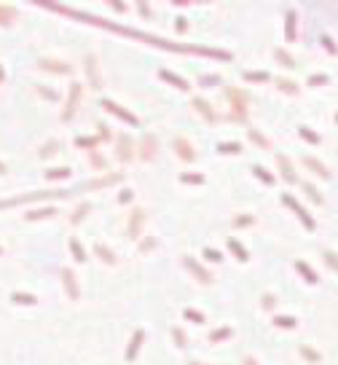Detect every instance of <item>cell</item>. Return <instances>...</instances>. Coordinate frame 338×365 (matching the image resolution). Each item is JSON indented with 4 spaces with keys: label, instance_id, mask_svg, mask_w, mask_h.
<instances>
[{
    "label": "cell",
    "instance_id": "cell-1",
    "mask_svg": "<svg viewBox=\"0 0 338 365\" xmlns=\"http://www.w3.org/2000/svg\"><path fill=\"white\" fill-rule=\"evenodd\" d=\"M78 97H81V83H73V94H70V102H67V110H62V118H73L76 105H78Z\"/></svg>",
    "mask_w": 338,
    "mask_h": 365
},
{
    "label": "cell",
    "instance_id": "cell-2",
    "mask_svg": "<svg viewBox=\"0 0 338 365\" xmlns=\"http://www.w3.org/2000/svg\"><path fill=\"white\" fill-rule=\"evenodd\" d=\"M102 107H105V110H110V113H116V116H121L124 118V121H131V124H137V118L134 116H131V113H124L121 110V107H118V105H113V102H102Z\"/></svg>",
    "mask_w": 338,
    "mask_h": 365
},
{
    "label": "cell",
    "instance_id": "cell-3",
    "mask_svg": "<svg viewBox=\"0 0 338 365\" xmlns=\"http://www.w3.org/2000/svg\"><path fill=\"white\" fill-rule=\"evenodd\" d=\"M142 336H145L142 330H134V341H131V346L127 349V360H134V357H137V352H140V341H142Z\"/></svg>",
    "mask_w": 338,
    "mask_h": 365
},
{
    "label": "cell",
    "instance_id": "cell-4",
    "mask_svg": "<svg viewBox=\"0 0 338 365\" xmlns=\"http://www.w3.org/2000/svg\"><path fill=\"white\" fill-rule=\"evenodd\" d=\"M62 277H65V285L70 287V295H73V298H78V287H76V277H73V271L65 269V271H62Z\"/></svg>",
    "mask_w": 338,
    "mask_h": 365
},
{
    "label": "cell",
    "instance_id": "cell-5",
    "mask_svg": "<svg viewBox=\"0 0 338 365\" xmlns=\"http://www.w3.org/2000/svg\"><path fill=\"white\" fill-rule=\"evenodd\" d=\"M41 67H51V70H56V73H70V65H67V62H65V65H62V62H51V59H41Z\"/></svg>",
    "mask_w": 338,
    "mask_h": 365
},
{
    "label": "cell",
    "instance_id": "cell-6",
    "mask_svg": "<svg viewBox=\"0 0 338 365\" xmlns=\"http://www.w3.org/2000/svg\"><path fill=\"white\" fill-rule=\"evenodd\" d=\"M97 255H102V261H105V263H116V255H113V250H105V244H97Z\"/></svg>",
    "mask_w": 338,
    "mask_h": 365
},
{
    "label": "cell",
    "instance_id": "cell-7",
    "mask_svg": "<svg viewBox=\"0 0 338 365\" xmlns=\"http://www.w3.org/2000/svg\"><path fill=\"white\" fill-rule=\"evenodd\" d=\"M175 145H177V148H180V156H182V158H185V161H191V158H193V156H196V153H193V151H191V148H188V142H185V140H182V137H180V140H177V142H175Z\"/></svg>",
    "mask_w": 338,
    "mask_h": 365
},
{
    "label": "cell",
    "instance_id": "cell-8",
    "mask_svg": "<svg viewBox=\"0 0 338 365\" xmlns=\"http://www.w3.org/2000/svg\"><path fill=\"white\" fill-rule=\"evenodd\" d=\"M70 247H73V253H76V261H86V253L81 250V242H78V239H70Z\"/></svg>",
    "mask_w": 338,
    "mask_h": 365
},
{
    "label": "cell",
    "instance_id": "cell-9",
    "mask_svg": "<svg viewBox=\"0 0 338 365\" xmlns=\"http://www.w3.org/2000/svg\"><path fill=\"white\" fill-rule=\"evenodd\" d=\"M11 298H14L16 304H30V306L35 304V295H22V293H14Z\"/></svg>",
    "mask_w": 338,
    "mask_h": 365
},
{
    "label": "cell",
    "instance_id": "cell-10",
    "mask_svg": "<svg viewBox=\"0 0 338 365\" xmlns=\"http://www.w3.org/2000/svg\"><path fill=\"white\" fill-rule=\"evenodd\" d=\"M142 218H145V212H142V209H137V212H134V220H131V226H129L131 234H137V226L142 223Z\"/></svg>",
    "mask_w": 338,
    "mask_h": 365
},
{
    "label": "cell",
    "instance_id": "cell-11",
    "mask_svg": "<svg viewBox=\"0 0 338 365\" xmlns=\"http://www.w3.org/2000/svg\"><path fill=\"white\" fill-rule=\"evenodd\" d=\"M121 158H131V142L127 145V140H121V153H118Z\"/></svg>",
    "mask_w": 338,
    "mask_h": 365
},
{
    "label": "cell",
    "instance_id": "cell-12",
    "mask_svg": "<svg viewBox=\"0 0 338 365\" xmlns=\"http://www.w3.org/2000/svg\"><path fill=\"white\" fill-rule=\"evenodd\" d=\"M67 175H70V169H51L49 178H51V180H56V178H67Z\"/></svg>",
    "mask_w": 338,
    "mask_h": 365
},
{
    "label": "cell",
    "instance_id": "cell-13",
    "mask_svg": "<svg viewBox=\"0 0 338 365\" xmlns=\"http://www.w3.org/2000/svg\"><path fill=\"white\" fill-rule=\"evenodd\" d=\"M83 212H89V204H81V207H78V212L73 215V220H76V223H78V220L83 218Z\"/></svg>",
    "mask_w": 338,
    "mask_h": 365
},
{
    "label": "cell",
    "instance_id": "cell-14",
    "mask_svg": "<svg viewBox=\"0 0 338 365\" xmlns=\"http://www.w3.org/2000/svg\"><path fill=\"white\" fill-rule=\"evenodd\" d=\"M185 317H188V319H199V322L204 319L202 314H199V312H191V309H185Z\"/></svg>",
    "mask_w": 338,
    "mask_h": 365
},
{
    "label": "cell",
    "instance_id": "cell-15",
    "mask_svg": "<svg viewBox=\"0 0 338 365\" xmlns=\"http://www.w3.org/2000/svg\"><path fill=\"white\" fill-rule=\"evenodd\" d=\"M204 255H207L209 261H220V255H217V253H212V250H207V253H204Z\"/></svg>",
    "mask_w": 338,
    "mask_h": 365
},
{
    "label": "cell",
    "instance_id": "cell-16",
    "mask_svg": "<svg viewBox=\"0 0 338 365\" xmlns=\"http://www.w3.org/2000/svg\"><path fill=\"white\" fill-rule=\"evenodd\" d=\"M0 253H3V250H0Z\"/></svg>",
    "mask_w": 338,
    "mask_h": 365
}]
</instances>
